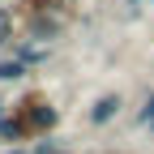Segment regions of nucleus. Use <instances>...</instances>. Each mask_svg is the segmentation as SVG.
I'll return each mask as SVG.
<instances>
[{
	"instance_id": "ddd939ff",
	"label": "nucleus",
	"mask_w": 154,
	"mask_h": 154,
	"mask_svg": "<svg viewBox=\"0 0 154 154\" xmlns=\"http://www.w3.org/2000/svg\"><path fill=\"white\" fill-rule=\"evenodd\" d=\"M150 128H154V124H150Z\"/></svg>"
},
{
	"instance_id": "9d476101",
	"label": "nucleus",
	"mask_w": 154,
	"mask_h": 154,
	"mask_svg": "<svg viewBox=\"0 0 154 154\" xmlns=\"http://www.w3.org/2000/svg\"><path fill=\"white\" fill-rule=\"evenodd\" d=\"M5 154H30V150H22V146H17V150H5Z\"/></svg>"
},
{
	"instance_id": "423d86ee",
	"label": "nucleus",
	"mask_w": 154,
	"mask_h": 154,
	"mask_svg": "<svg viewBox=\"0 0 154 154\" xmlns=\"http://www.w3.org/2000/svg\"><path fill=\"white\" fill-rule=\"evenodd\" d=\"M133 124H146V128L154 124V94H150L146 103H141V111H137V120H133Z\"/></svg>"
},
{
	"instance_id": "f8f14e48",
	"label": "nucleus",
	"mask_w": 154,
	"mask_h": 154,
	"mask_svg": "<svg viewBox=\"0 0 154 154\" xmlns=\"http://www.w3.org/2000/svg\"><path fill=\"white\" fill-rule=\"evenodd\" d=\"M137 5H146V0H137Z\"/></svg>"
},
{
	"instance_id": "6e6552de",
	"label": "nucleus",
	"mask_w": 154,
	"mask_h": 154,
	"mask_svg": "<svg viewBox=\"0 0 154 154\" xmlns=\"http://www.w3.org/2000/svg\"><path fill=\"white\" fill-rule=\"evenodd\" d=\"M26 5H34V9H47V0H26Z\"/></svg>"
},
{
	"instance_id": "f257e3e1",
	"label": "nucleus",
	"mask_w": 154,
	"mask_h": 154,
	"mask_svg": "<svg viewBox=\"0 0 154 154\" xmlns=\"http://www.w3.org/2000/svg\"><path fill=\"white\" fill-rule=\"evenodd\" d=\"M17 120L26 124V133H30V141H38V137H51V128L60 124V107H51L47 103V94H22V103H17Z\"/></svg>"
},
{
	"instance_id": "1a4fd4ad",
	"label": "nucleus",
	"mask_w": 154,
	"mask_h": 154,
	"mask_svg": "<svg viewBox=\"0 0 154 154\" xmlns=\"http://www.w3.org/2000/svg\"><path fill=\"white\" fill-rule=\"evenodd\" d=\"M5 116H9V103H5V99H0V120H5Z\"/></svg>"
},
{
	"instance_id": "7ed1b4c3",
	"label": "nucleus",
	"mask_w": 154,
	"mask_h": 154,
	"mask_svg": "<svg viewBox=\"0 0 154 154\" xmlns=\"http://www.w3.org/2000/svg\"><path fill=\"white\" fill-rule=\"evenodd\" d=\"M0 141H5V146H13V150H17V146H22V141L30 146V133H26V124H22V120H17V116H5V120H0Z\"/></svg>"
},
{
	"instance_id": "39448f33",
	"label": "nucleus",
	"mask_w": 154,
	"mask_h": 154,
	"mask_svg": "<svg viewBox=\"0 0 154 154\" xmlns=\"http://www.w3.org/2000/svg\"><path fill=\"white\" fill-rule=\"evenodd\" d=\"M17 60L30 69V64H43V60H47V51H38V47H30V43H26V47H17Z\"/></svg>"
},
{
	"instance_id": "20e7f679",
	"label": "nucleus",
	"mask_w": 154,
	"mask_h": 154,
	"mask_svg": "<svg viewBox=\"0 0 154 154\" xmlns=\"http://www.w3.org/2000/svg\"><path fill=\"white\" fill-rule=\"evenodd\" d=\"M26 73H30V69L17 60V56H13V60H0V82H22Z\"/></svg>"
},
{
	"instance_id": "0eeeda50",
	"label": "nucleus",
	"mask_w": 154,
	"mask_h": 154,
	"mask_svg": "<svg viewBox=\"0 0 154 154\" xmlns=\"http://www.w3.org/2000/svg\"><path fill=\"white\" fill-rule=\"evenodd\" d=\"M13 34V13H0V43Z\"/></svg>"
},
{
	"instance_id": "f03ea898",
	"label": "nucleus",
	"mask_w": 154,
	"mask_h": 154,
	"mask_svg": "<svg viewBox=\"0 0 154 154\" xmlns=\"http://www.w3.org/2000/svg\"><path fill=\"white\" fill-rule=\"evenodd\" d=\"M120 107H124V99L116 90H107V94H99V99L90 103V111H86V120L94 124V128H103V124H111L116 116H120Z\"/></svg>"
},
{
	"instance_id": "9b49d317",
	"label": "nucleus",
	"mask_w": 154,
	"mask_h": 154,
	"mask_svg": "<svg viewBox=\"0 0 154 154\" xmlns=\"http://www.w3.org/2000/svg\"><path fill=\"white\" fill-rule=\"evenodd\" d=\"M56 154H69V150H56Z\"/></svg>"
}]
</instances>
